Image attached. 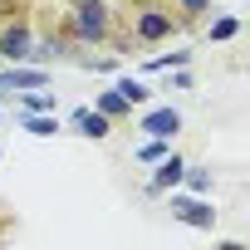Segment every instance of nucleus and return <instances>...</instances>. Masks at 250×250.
I'll return each mask as SVG.
<instances>
[{
    "instance_id": "f257e3e1",
    "label": "nucleus",
    "mask_w": 250,
    "mask_h": 250,
    "mask_svg": "<svg viewBox=\"0 0 250 250\" xmlns=\"http://www.w3.org/2000/svg\"><path fill=\"white\" fill-rule=\"evenodd\" d=\"M64 35H69L74 44H83V49L108 44V35H113V10H108V0H69Z\"/></svg>"
},
{
    "instance_id": "f03ea898",
    "label": "nucleus",
    "mask_w": 250,
    "mask_h": 250,
    "mask_svg": "<svg viewBox=\"0 0 250 250\" xmlns=\"http://www.w3.org/2000/svg\"><path fill=\"white\" fill-rule=\"evenodd\" d=\"M182 30L177 10L172 5H157V0H138V10H133V40L138 44H162Z\"/></svg>"
},
{
    "instance_id": "7ed1b4c3",
    "label": "nucleus",
    "mask_w": 250,
    "mask_h": 250,
    "mask_svg": "<svg viewBox=\"0 0 250 250\" xmlns=\"http://www.w3.org/2000/svg\"><path fill=\"white\" fill-rule=\"evenodd\" d=\"M167 196V211L182 221V226H191V230H216V206H211V196H191V191H182V187H172V191H162Z\"/></svg>"
},
{
    "instance_id": "20e7f679",
    "label": "nucleus",
    "mask_w": 250,
    "mask_h": 250,
    "mask_svg": "<svg viewBox=\"0 0 250 250\" xmlns=\"http://www.w3.org/2000/svg\"><path fill=\"white\" fill-rule=\"evenodd\" d=\"M30 44H35L30 15H15L0 25V64H30Z\"/></svg>"
},
{
    "instance_id": "39448f33",
    "label": "nucleus",
    "mask_w": 250,
    "mask_h": 250,
    "mask_svg": "<svg viewBox=\"0 0 250 250\" xmlns=\"http://www.w3.org/2000/svg\"><path fill=\"white\" fill-rule=\"evenodd\" d=\"M138 133H147V138H177V133H182V108H172V103H157V108H147V103H143Z\"/></svg>"
},
{
    "instance_id": "423d86ee",
    "label": "nucleus",
    "mask_w": 250,
    "mask_h": 250,
    "mask_svg": "<svg viewBox=\"0 0 250 250\" xmlns=\"http://www.w3.org/2000/svg\"><path fill=\"white\" fill-rule=\"evenodd\" d=\"M182 167H187V157H177V152L157 157V162H152V172H147V182H143V191H147V196H162V191L182 187Z\"/></svg>"
},
{
    "instance_id": "0eeeda50",
    "label": "nucleus",
    "mask_w": 250,
    "mask_h": 250,
    "mask_svg": "<svg viewBox=\"0 0 250 250\" xmlns=\"http://www.w3.org/2000/svg\"><path fill=\"white\" fill-rule=\"evenodd\" d=\"M49 83V69L44 64H5L0 69V93H25V88H44Z\"/></svg>"
},
{
    "instance_id": "6e6552de",
    "label": "nucleus",
    "mask_w": 250,
    "mask_h": 250,
    "mask_svg": "<svg viewBox=\"0 0 250 250\" xmlns=\"http://www.w3.org/2000/svg\"><path fill=\"white\" fill-rule=\"evenodd\" d=\"M69 123L79 128V138H93V143H103V138L113 133V118H103L93 103H88V108H74V118H69Z\"/></svg>"
},
{
    "instance_id": "1a4fd4ad",
    "label": "nucleus",
    "mask_w": 250,
    "mask_h": 250,
    "mask_svg": "<svg viewBox=\"0 0 250 250\" xmlns=\"http://www.w3.org/2000/svg\"><path fill=\"white\" fill-rule=\"evenodd\" d=\"M64 54H69V40H64V35H44V40L35 35V44H30V64H44V69L59 64Z\"/></svg>"
},
{
    "instance_id": "9d476101",
    "label": "nucleus",
    "mask_w": 250,
    "mask_h": 250,
    "mask_svg": "<svg viewBox=\"0 0 250 250\" xmlns=\"http://www.w3.org/2000/svg\"><path fill=\"white\" fill-rule=\"evenodd\" d=\"M93 108H98L103 118H113V123H118V118H133V103H128V98H123V93H118L113 83H108L103 93H93Z\"/></svg>"
},
{
    "instance_id": "9b49d317",
    "label": "nucleus",
    "mask_w": 250,
    "mask_h": 250,
    "mask_svg": "<svg viewBox=\"0 0 250 250\" xmlns=\"http://www.w3.org/2000/svg\"><path fill=\"white\" fill-rule=\"evenodd\" d=\"M211 187H216L211 167H201V162H187V167H182V191H191V196H211Z\"/></svg>"
},
{
    "instance_id": "f8f14e48",
    "label": "nucleus",
    "mask_w": 250,
    "mask_h": 250,
    "mask_svg": "<svg viewBox=\"0 0 250 250\" xmlns=\"http://www.w3.org/2000/svg\"><path fill=\"white\" fill-rule=\"evenodd\" d=\"M113 88L128 98L133 108H143V103L152 98V88H147V79H143V74H118V79H113Z\"/></svg>"
},
{
    "instance_id": "ddd939ff",
    "label": "nucleus",
    "mask_w": 250,
    "mask_h": 250,
    "mask_svg": "<svg viewBox=\"0 0 250 250\" xmlns=\"http://www.w3.org/2000/svg\"><path fill=\"white\" fill-rule=\"evenodd\" d=\"M20 128H25L30 138H54V133H59V108H54V113H20Z\"/></svg>"
},
{
    "instance_id": "4468645a",
    "label": "nucleus",
    "mask_w": 250,
    "mask_h": 250,
    "mask_svg": "<svg viewBox=\"0 0 250 250\" xmlns=\"http://www.w3.org/2000/svg\"><path fill=\"white\" fill-rule=\"evenodd\" d=\"M191 59H196L191 49H172V54H152V59H147V64H143L138 74H167V69H187Z\"/></svg>"
},
{
    "instance_id": "2eb2a0df",
    "label": "nucleus",
    "mask_w": 250,
    "mask_h": 250,
    "mask_svg": "<svg viewBox=\"0 0 250 250\" xmlns=\"http://www.w3.org/2000/svg\"><path fill=\"white\" fill-rule=\"evenodd\" d=\"M206 35H211V44H226V40H235V35H240V20H235V15H216Z\"/></svg>"
},
{
    "instance_id": "dca6fc26",
    "label": "nucleus",
    "mask_w": 250,
    "mask_h": 250,
    "mask_svg": "<svg viewBox=\"0 0 250 250\" xmlns=\"http://www.w3.org/2000/svg\"><path fill=\"white\" fill-rule=\"evenodd\" d=\"M20 108H25V113H54L59 103H54V93H44V88H25Z\"/></svg>"
},
{
    "instance_id": "f3484780",
    "label": "nucleus",
    "mask_w": 250,
    "mask_h": 250,
    "mask_svg": "<svg viewBox=\"0 0 250 250\" xmlns=\"http://www.w3.org/2000/svg\"><path fill=\"white\" fill-rule=\"evenodd\" d=\"M172 10H177V20H182V25H191V20L211 15V0H172Z\"/></svg>"
},
{
    "instance_id": "a211bd4d",
    "label": "nucleus",
    "mask_w": 250,
    "mask_h": 250,
    "mask_svg": "<svg viewBox=\"0 0 250 250\" xmlns=\"http://www.w3.org/2000/svg\"><path fill=\"white\" fill-rule=\"evenodd\" d=\"M167 152H172V138H147V143H143V147H138L133 157L152 167V162H157V157H167Z\"/></svg>"
},
{
    "instance_id": "6ab92c4d",
    "label": "nucleus",
    "mask_w": 250,
    "mask_h": 250,
    "mask_svg": "<svg viewBox=\"0 0 250 250\" xmlns=\"http://www.w3.org/2000/svg\"><path fill=\"white\" fill-rule=\"evenodd\" d=\"M88 69H98V74H118V59L103 54V59H88Z\"/></svg>"
},
{
    "instance_id": "aec40b11",
    "label": "nucleus",
    "mask_w": 250,
    "mask_h": 250,
    "mask_svg": "<svg viewBox=\"0 0 250 250\" xmlns=\"http://www.w3.org/2000/svg\"><path fill=\"white\" fill-rule=\"evenodd\" d=\"M167 74H172V88H177V93L191 88V74H187V69H167Z\"/></svg>"
},
{
    "instance_id": "412c9836",
    "label": "nucleus",
    "mask_w": 250,
    "mask_h": 250,
    "mask_svg": "<svg viewBox=\"0 0 250 250\" xmlns=\"http://www.w3.org/2000/svg\"><path fill=\"white\" fill-rule=\"evenodd\" d=\"M0 157H5V152H0Z\"/></svg>"
},
{
    "instance_id": "4be33fe9",
    "label": "nucleus",
    "mask_w": 250,
    "mask_h": 250,
    "mask_svg": "<svg viewBox=\"0 0 250 250\" xmlns=\"http://www.w3.org/2000/svg\"><path fill=\"white\" fill-rule=\"evenodd\" d=\"M0 118H5V113H0Z\"/></svg>"
}]
</instances>
